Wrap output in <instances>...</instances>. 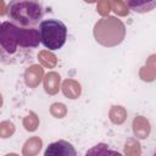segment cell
<instances>
[{
	"label": "cell",
	"instance_id": "obj_1",
	"mask_svg": "<svg viewBox=\"0 0 156 156\" xmlns=\"http://www.w3.org/2000/svg\"><path fill=\"white\" fill-rule=\"evenodd\" d=\"M39 41H40L39 29L18 27L11 23L10 21L2 22L1 24L0 43H1V48L9 54L16 52L18 46L23 49L37 48L39 45Z\"/></svg>",
	"mask_w": 156,
	"mask_h": 156
},
{
	"label": "cell",
	"instance_id": "obj_2",
	"mask_svg": "<svg viewBox=\"0 0 156 156\" xmlns=\"http://www.w3.org/2000/svg\"><path fill=\"white\" fill-rule=\"evenodd\" d=\"M6 16L18 27L33 28L43 21L44 6L40 0H10Z\"/></svg>",
	"mask_w": 156,
	"mask_h": 156
},
{
	"label": "cell",
	"instance_id": "obj_3",
	"mask_svg": "<svg viewBox=\"0 0 156 156\" xmlns=\"http://www.w3.org/2000/svg\"><path fill=\"white\" fill-rule=\"evenodd\" d=\"M39 34L40 43L50 51H55L61 49L66 43L67 26L60 20H43L39 23Z\"/></svg>",
	"mask_w": 156,
	"mask_h": 156
},
{
	"label": "cell",
	"instance_id": "obj_4",
	"mask_svg": "<svg viewBox=\"0 0 156 156\" xmlns=\"http://www.w3.org/2000/svg\"><path fill=\"white\" fill-rule=\"evenodd\" d=\"M45 156H49V155H55V156H76L77 155V151L76 149L73 147V145L66 140H57V141H54L51 144L48 145L45 152H44Z\"/></svg>",
	"mask_w": 156,
	"mask_h": 156
},
{
	"label": "cell",
	"instance_id": "obj_5",
	"mask_svg": "<svg viewBox=\"0 0 156 156\" xmlns=\"http://www.w3.org/2000/svg\"><path fill=\"white\" fill-rule=\"evenodd\" d=\"M128 7L138 13H146L156 9V0H126Z\"/></svg>",
	"mask_w": 156,
	"mask_h": 156
}]
</instances>
